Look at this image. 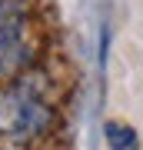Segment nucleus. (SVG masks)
<instances>
[{"label":"nucleus","instance_id":"3","mask_svg":"<svg viewBox=\"0 0 143 150\" xmlns=\"http://www.w3.org/2000/svg\"><path fill=\"white\" fill-rule=\"evenodd\" d=\"M4 67H7V57H4V50H0V74H4Z\"/></svg>","mask_w":143,"mask_h":150},{"label":"nucleus","instance_id":"4","mask_svg":"<svg viewBox=\"0 0 143 150\" xmlns=\"http://www.w3.org/2000/svg\"><path fill=\"white\" fill-rule=\"evenodd\" d=\"M4 13H7V7H4V0H0V20H4Z\"/></svg>","mask_w":143,"mask_h":150},{"label":"nucleus","instance_id":"1","mask_svg":"<svg viewBox=\"0 0 143 150\" xmlns=\"http://www.w3.org/2000/svg\"><path fill=\"white\" fill-rule=\"evenodd\" d=\"M40 97L33 80H20L10 90H0V137L23 140V117H27V100Z\"/></svg>","mask_w":143,"mask_h":150},{"label":"nucleus","instance_id":"2","mask_svg":"<svg viewBox=\"0 0 143 150\" xmlns=\"http://www.w3.org/2000/svg\"><path fill=\"white\" fill-rule=\"evenodd\" d=\"M103 134H106L110 150H140V137H137V130H133L130 123L110 120V123L103 127Z\"/></svg>","mask_w":143,"mask_h":150}]
</instances>
